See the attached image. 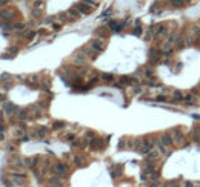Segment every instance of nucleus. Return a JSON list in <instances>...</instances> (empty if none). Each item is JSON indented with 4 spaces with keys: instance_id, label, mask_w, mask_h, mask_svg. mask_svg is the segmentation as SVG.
<instances>
[{
    "instance_id": "nucleus-1",
    "label": "nucleus",
    "mask_w": 200,
    "mask_h": 187,
    "mask_svg": "<svg viewBox=\"0 0 200 187\" xmlns=\"http://www.w3.org/2000/svg\"><path fill=\"white\" fill-rule=\"evenodd\" d=\"M54 169H55L57 175H59L60 178H65V176H66V173H68V169H66V166H65V164H62V163H57Z\"/></svg>"
},
{
    "instance_id": "nucleus-2",
    "label": "nucleus",
    "mask_w": 200,
    "mask_h": 187,
    "mask_svg": "<svg viewBox=\"0 0 200 187\" xmlns=\"http://www.w3.org/2000/svg\"><path fill=\"white\" fill-rule=\"evenodd\" d=\"M3 110H5V114H8V115H11V114H14V112L17 110V107L14 106L12 103H9V101H6V103H5V106H3Z\"/></svg>"
},
{
    "instance_id": "nucleus-3",
    "label": "nucleus",
    "mask_w": 200,
    "mask_h": 187,
    "mask_svg": "<svg viewBox=\"0 0 200 187\" xmlns=\"http://www.w3.org/2000/svg\"><path fill=\"white\" fill-rule=\"evenodd\" d=\"M171 143H173V140H171V137H169V135H163V137L160 138V144H162L163 147L171 146Z\"/></svg>"
},
{
    "instance_id": "nucleus-4",
    "label": "nucleus",
    "mask_w": 200,
    "mask_h": 187,
    "mask_svg": "<svg viewBox=\"0 0 200 187\" xmlns=\"http://www.w3.org/2000/svg\"><path fill=\"white\" fill-rule=\"evenodd\" d=\"M91 48H94L96 51H103V42L102 40H92Z\"/></svg>"
},
{
    "instance_id": "nucleus-5",
    "label": "nucleus",
    "mask_w": 200,
    "mask_h": 187,
    "mask_svg": "<svg viewBox=\"0 0 200 187\" xmlns=\"http://www.w3.org/2000/svg\"><path fill=\"white\" fill-rule=\"evenodd\" d=\"M11 176H12V179H14L16 183H18V184H23V183H25V176H23L22 173H12Z\"/></svg>"
},
{
    "instance_id": "nucleus-6",
    "label": "nucleus",
    "mask_w": 200,
    "mask_h": 187,
    "mask_svg": "<svg viewBox=\"0 0 200 187\" xmlns=\"http://www.w3.org/2000/svg\"><path fill=\"white\" fill-rule=\"evenodd\" d=\"M2 17L5 18V20H11V18L14 17V12H12V11H6V12L3 11V12H2Z\"/></svg>"
},
{
    "instance_id": "nucleus-7",
    "label": "nucleus",
    "mask_w": 200,
    "mask_h": 187,
    "mask_svg": "<svg viewBox=\"0 0 200 187\" xmlns=\"http://www.w3.org/2000/svg\"><path fill=\"white\" fill-rule=\"evenodd\" d=\"M171 48H173V42H171V40H169V42H166V43L162 46L163 52H169V51H171Z\"/></svg>"
},
{
    "instance_id": "nucleus-8",
    "label": "nucleus",
    "mask_w": 200,
    "mask_h": 187,
    "mask_svg": "<svg viewBox=\"0 0 200 187\" xmlns=\"http://www.w3.org/2000/svg\"><path fill=\"white\" fill-rule=\"evenodd\" d=\"M165 32H166V29H165L163 25H159V26L155 28V34H157V36H162V34H165Z\"/></svg>"
},
{
    "instance_id": "nucleus-9",
    "label": "nucleus",
    "mask_w": 200,
    "mask_h": 187,
    "mask_svg": "<svg viewBox=\"0 0 200 187\" xmlns=\"http://www.w3.org/2000/svg\"><path fill=\"white\" fill-rule=\"evenodd\" d=\"M79 11H82L83 14H88V12H89V8L85 6V5H79Z\"/></svg>"
},
{
    "instance_id": "nucleus-10",
    "label": "nucleus",
    "mask_w": 200,
    "mask_h": 187,
    "mask_svg": "<svg viewBox=\"0 0 200 187\" xmlns=\"http://www.w3.org/2000/svg\"><path fill=\"white\" fill-rule=\"evenodd\" d=\"M192 134H194V138H196V140H200V127H196V129L192 130Z\"/></svg>"
},
{
    "instance_id": "nucleus-11",
    "label": "nucleus",
    "mask_w": 200,
    "mask_h": 187,
    "mask_svg": "<svg viewBox=\"0 0 200 187\" xmlns=\"http://www.w3.org/2000/svg\"><path fill=\"white\" fill-rule=\"evenodd\" d=\"M157 156H159V152H151V153H148V158H149V160H154V158H157Z\"/></svg>"
},
{
    "instance_id": "nucleus-12",
    "label": "nucleus",
    "mask_w": 200,
    "mask_h": 187,
    "mask_svg": "<svg viewBox=\"0 0 200 187\" xmlns=\"http://www.w3.org/2000/svg\"><path fill=\"white\" fill-rule=\"evenodd\" d=\"M102 77H103V80H106V81H111V80H112V75H109V74H103Z\"/></svg>"
},
{
    "instance_id": "nucleus-13",
    "label": "nucleus",
    "mask_w": 200,
    "mask_h": 187,
    "mask_svg": "<svg viewBox=\"0 0 200 187\" xmlns=\"http://www.w3.org/2000/svg\"><path fill=\"white\" fill-rule=\"evenodd\" d=\"M171 2H173L174 6H180V5L183 3V0H171Z\"/></svg>"
},
{
    "instance_id": "nucleus-14",
    "label": "nucleus",
    "mask_w": 200,
    "mask_h": 187,
    "mask_svg": "<svg viewBox=\"0 0 200 187\" xmlns=\"http://www.w3.org/2000/svg\"><path fill=\"white\" fill-rule=\"evenodd\" d=\"M45 134H46V129H45V127H42V129L39 130V135L42 137V135H45Z\"/></svg>"
},
{
    "instance_id": "nucleus-15",
    "label": "nucleus",
    "mask_w": 200,
    "mask_h": 187,
    "mask_svg": "<svg viewBox=\"0 0 200 187\" xmlns=\"http://www.w3.org/2000/svg\"><path fill=\"white\" fill-rule=\"evenodd\" d=\"M186 100H188V103H194V100H196V98L191 97V95H188V97H186Z\"/></svg>"
},
{
    "instance_id": "nucleus-16",
    "label": "nucleus",
    "mask_w": 200,
    "mask_h": 187,
    "mask_svg": "<svg viewBox=\"0 0 200 187\" xmlns=\"http://www.w3.org/2000/svg\"><path fill=\"white\" fill-rule=\"evenodd\" d=\"M174 97H175V98H180V100H182V94H180V92H174Z\"/></svg>"
},
{
    "instance_id": "nucleus-17",
    "label": "nucleus",
    "mask_w": 200,
    "mask_h": 187,
    "mask_svg": "<svg viewBox=\"0 0 200 187\" xmlns=\"http://www.w3.org/2000/svg\"><path fill=\"white\" fill-rule=\"evenodd\" d=\"M34 6H36V8H40V6H43V3H42V2H36Z\"/></svg>"
},
{
    "instance_id": "nucleus-18",
    "label": "nucleus",
    "mask_w": 200,
    "mask_h": 187,
    "mask_svg": "<svg viewBox=\"0 0 200 187\" xmlns=\"http://www.w3.org/2000/svg\"><path fill=\"white\" fill-rule=\"evenodd\" d=\"M140 32H142V29H136V31H134V34H136V36H139Z\"/></svg>"
},
{
    "instance_id": "nucleus-19",
    "label": "nucleus",
    "mask_w": 200,
    "mask_h": 187,
    "mask_svg": "<svg viewBox=\"0 0 200 187\" xmlns=\"http://www.w3.org/2000/svg\"><path fill=\"white\" fill-rule=\"evenodd\" d=\"M6 3V0H0V5H5Z\"/></svg>"
},
{
    "instance_id": "nucleus-20",
    "label": "nucleus",
    "mask_w": 200,
    "mask_h": 187,
    "mask_svg": "<svg viewBox=\"0 0 200 187\" xmlns=\"http://www.w3.org/2000/svg\"><path fill=\"white\" fill-rule=\"evenodd\" d=\"M162 187H165V186H162Z\"/></svg>"
}]
</instances>
